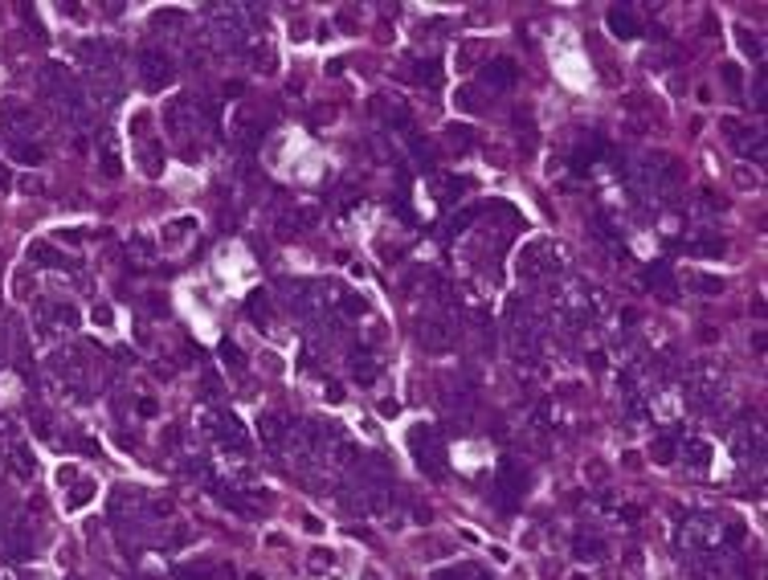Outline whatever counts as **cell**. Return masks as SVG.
Returning <instances> with one entry per match:
<instances>
[{"instance_id": "cell-19", "label": "cell", "mask_w": 768, "mask_h": 580, "mask_svg": "<svg viewBox=\"0 0 768 580\" xmlns=\"http://www.w3.org/2000/svg\"><path fill=\"white\" fill-rule=\"evenodd\" d=\"M245 311L254 319V327H270V298H266L262 290H254L249 298H245Z\"/></svg>"}, {"instance_id": "cell-41", "label": "cell", "mask_w": 768, "mask_h": 580, "mask_svg": "<svg viewBox=\"0 0 768 580\" xmlns=\"http://www.w3.org/2000/svg\"><path fill=\"white\" fill-rule=\"evenodd\" d=\"M703 205H707V209H727V200H723V196H715V193H703Z\"/></svg>"}, {"instance_id": "cell-10", "label": "cell", "mask_w": 768, "mask_h": 580, "mask_svg": "<svg viewBox=\"0 0 768 580\" xmlns=\"http://www.w3.org/2000/svg\"><path fill=\"white\" fill-rule=\"evenodd\" d=\"M605 21H609V33H613V37H622V41H633V37L642 33V25H638V17H633V8H622V4H613Z\"/></svg>"}, {"instance_id": "cell-31", "label": "cell", "mask_w": 768, "mask_h": 580, "mask_svg": "<svg viewBox=\"0 0 768 580\" xmlns=\"http://www.w3.org/2000/svg\"><path fill=\"white\" fill-rule=\"evenodd\" d=\"M450 144H454V147H462V151H466V147L474 144V131H470V127H466V123H458V127H450Z\"/></svg>"}, {"instance_id": "cell-44", "label": "cell", "mask_w": 768, "mask_h": 580, "mask_svg": "<svg viewBox=\"0 0 768 580\" xmlns=\"http://www.w3.org/2000/svg\"><path fill=\"white\" fill-rule=\"evenodd\" d=\"M327 385H331V380H327ZM327 401H331V405H339V401H343V388L331 385V388H327Z\"/></svg>"}, {"instance_id": "cell-17", "label": "cell", "mask_w": 768, "mask_h": 580, "mask_svg": "<svg viewBox=\"0 0 768 580\" xmlns=\"http://www.w3.org/2000/svg\"><path fill=\"white\" fill-rule=\"evenodd\" d=\"M597 151H605V144H601V139H589V144L576 147V151H572V172H576V176H584V172L597 164Z\"/></svg>"}, {"instance_id": "cell-3", "label": "cell", "mask_w": 768, "mask_h": 580, "mask_svg": "<svg viewBox=\"0 0 768 580\" xmlns=\"http://www.w3.org/2000/svg\"><path fill=\"white\" fill-rule=\"evenodd\" d=\"M523 495H528V474L507 458L503 466H499V483H495V507L511 515V511L519 507V499H523Z\"/></svg>"}, {"instance_id": "cell-11", "label": "cell", "mask_w": 768, "mask_h": 580, "mask_svg": "<svg viewBox=\"0 0 768 580\" xmlns=\"http://www.w3.org/2000/svg\"><path fill=\"white\" fill-rule=\"evenodd\" d=\"M572 556L597 564V560H605V539H601V535H589V532H576L572 535Z\"/></svg>"}, {"instance_id": "cell-37", "label": "cell", "mask_w": 768, "mask_h": 580, "mask_svg": "<svg viewBox=\"0 0 768 580\" xmlns=\"http://www.w3.org/2000/svg\"><path fill=\"white\" fill-rule=\"evenodd\" d=\"M147 131H151V115H144V111H139V115H131V135H139V139H144Z\"/></svg>"}, {"instance_id": "cell-35", "label": "cell", "mask_w": 768, "mask_h": 580, "mask_svg": "<svg viewBox=\"0 0 768 580\" xmlns=\"http://www.w3.org/2000/svg\"><path fill=\"white\" fill-rule=\"evenodd\" d=\"M413 151H417V164H425V168H433V147L425 144V139H417V135H413Z\"/></svg>"}, {"instance_id": "cell-12", "label": "cell", "mask_w": 768, "mask_h": 580, "mask_svg": "<svg viewBox=\"0 0 768 580\" xmlns=\"http://www.w3.org/2000/svg\"><path fill=\"white\" fill-rule=\"evenodd\" d=\"M433 580H491V572L474 560H462V564H450V568H437Z\"/></svg>"}, {"instance_id": "cell-8", "label": "cell", "mask_w": 768, "mask_h": 580, "mask_svg": "<svg viewBox=\"0 0 768 580\" xmlns=\"http://www.w3.org/2000/svg\"><path fill=\"white\" fill-rule=\"evenodd\" d=\"M29 552H33V532H29L25 519H17L4 535V560H25Z\"/></svg>"}, {"instance_id": "cell-21", "label": "cell", "mask_w": 768, "mask_h": 580, "mask_svg": "<svg viewBox=\"0 0 768 580\" xmlns=\"http://www.w3.org/2000/svg\"><path fill=\"white\" fill-rule=\"evenodd\" d=\"M41 311L53 315L57 327H78V307L74 303H41Z\"/></svg>"}, {"instance_id": "cell-7", "label": "cell", "mask_w": 768, "mask_h": 580, "mask_svg": "<svg viewBox=\"0 0 768 580\" xmlns=\"http://www.w3.org/2000/svg\"><path fill=\"white\" fill-rule=\"evenodd\" d=\"M482 82H486L491 90H511V86L519 82V66H515L511 57H491V62L482 66Z\"/></svg>"}, {"instance_id": "cell-14", "label": "cell", "mask_w": 768, "mask_h": 580, "mask_svg": "<svg viewBox=\"0 0 768 580\" xmlns=\"http://www.w3.org/2000/svg\"><path fill=\"white\" fill-rule=\"evenodd\" d=\"M290 429V417H282V413H266L262 421H258V434H262V441H270V446H278L282 437H287Z\"/></svg>"}, {"instance_id": "cell-34", "label": "cell", "mask_w": 768, "mask_h": 580, "mask_svg": "<svg viewBox=\"0 0 768 580\" xmlns=\"http://www.w3.org/2000/svg\"><path fill=\"white\" fill-rule=\"evenodd\" d=\"M691 282H695V290H703V294H720L723 290V278H707V274H695Z\"/></svg>"}, {"instance_id": "cell-15", "label": "cell", "mask_w": 768, "mask_h": 580, "mask_svg": "<svg viewBox=\"0 0 768 580\" xmlns=\"http://www.w3.org/2000/svg\"><path fill=\"white\" fill-rule=\"evenodd\" d=\"M95 495H98V483H95V478H78L74 486H66V511L86 507V503H90Z\"/></svg>"}, {"instance_id": "cell-32", "label": "cell", "mask_w": 768, "mask_h": 580, "mask_svg": "<svg viewBox=\"0 0 768 580\" xmlns=\"http://www.w3.org/2000/svg\"><path fill=\"white\" fill-rule=\"evenodd\" d=\"M221 360L229 364V368H245V356H241V347H238V343H229V339L221 343Z\"/></svg>"}, {"instance_id": "cell-45", "label": "cell", "mask_w": 768, "mask_h": 580, "mask_svg": "<svg viewBox=\"0 0 768 580\" xmlns=\"http://www.w3.org/2000/svg\"><path fill=\"white\" fill-rule=\"evenodd\" d=\"M8 184H13V176H8V168L0 164V193H8Z\"/></svg>"}, {"instance_id": "cell-23", "label": "cell", "mask_w": 768, "mask_h": 580, "mask_svg": "<svg viewBox=\"0 0 768 580\" xmlns=\"http://www.w3.org/2000/svg\"><path fill=\"white\" fill-rule=\"evenodd\" d=\"M650 458L658 462V466H671L674 462V434H662L654 446H650Z\"/></svg>"}, {"instance_id": "cell-49", "label": "cell", "mask_w": 768, "mask_h": 580, "mask_svg": "<svg viewBox=\"0 0 768 580\" xmlns=\"http://www.w3.org/2000/svg\"><path fill=\"white\" fill-rule=\"evenodd\" d=\"M74 580H82V576H74Z\"/></svg>"}, {"instance_id": "cell-1", "label": "cell", "mask_w": 768, "mask_h": 580, "mask_svg": "<svg viewBox=\"0 0 768 580\" xmlns=\"http://www.w3.org/2000/svg\"><path fill=\"white\" fill-rule=\"evenodd\" d=\"M409 450H413V462L425 478H446L450 454H446V441L437 434V425H413L409 429Z\"/></svg>"}, {"instance_id": "cell-33", "label": "cell", "mask_w": 768, "mask_h": 580, "mask_svg": "<svg viewBox=\"0 0 768 580\" xmlns=\"http://www.w3.org/2000/svg\"><path fill=\"white\" fill-rule=\"evenodd\" d=\"M720 74H723V82L732 86V95L744 90V74H740V66H720Z\"/></svg>"}, {"instance_id": "cell-13", "label": "cell", "mask_w": 768, "mask_h": 580, "mask_svg": "<svg viewBox=\"0 0 768 580\" xmlns=\"http://www.w3.org/2000/svg\"><path fill=\"white\" fill-rule=\"evenodd\" d=\"M213 429H217V437H221L225 446H233V450H245V429H241V421L233 417V413L217 417V421H213Z\"/></svg>"}, {"instance_id": "cell-22", "label": "cell", "mask_w": 768, "mask_h": 580, "mask_svg": "<svg viewBox=\"0 0 768 580\" xmlns=\"http://www.w3.org/2000/svg\"><path fill=\"white\" fill-rule=\"evenodd\" d=\"M352 376H356V380H360L364 388H368V385H376V360H372L368 352L352 356Z\"/></svg>"}, {"instance_id": "cell-2", "label": "cell", "mask_w": 768, "mask_h": 580, "mask_svg": "<svg viewBox=\"0 0 768 580\" xmlns=\"http://www.w3.org/2000/svg\"><path fill=\"white\" fill-rule=\"evenodd\" d=\"M135 70H139V82H144L151 95H160L164 86H172V78H176V66H172V57L164 49H139Z\"/></svg>"}, {"instance_id": "cell-24", "label": "cell", "mask_w": 768, "mask_h": 580, "mask_svg": "<svg viewBox=\"0 0 768 580\" xmlns=\"http://www.w3.org/2000/svg\"><path fill=\"white\" fill-rule=\"evenodd\" d=\"M192 229H196V221L192 217H176L168 225V229H164V245H176V242H184V237H188Z\"/></svg>"}, {"instance_id": "cell-5", "label": "cell", "mask_w": 768, "mask_h": 580, "mask_svg": "<svg viewBox=\"0 0 768 580\" xmlns=\"http://www.w3.org/2000/svg\"><path fill=\"white\" fill-rule=\"evenodd\" d=\"M417 339L425 343V352H433V356H446V352L454 347V327H450L446 319H425V323L417 327Z\"/></svg>"}, {"instance_id": "cell-46", "label": "cell", "mask_w": 768, "mask_h": 580, "mask_svg": "<svg viewBox=\"0 0 768 580\" xmlns=\"http://www.w3.org/2000/svg\"><path fill=\"white\" fill-rule=\"evenodd\" d=\"M139 413H144V417H156V401H147V396H144V401H139Z\"/></svg>"}, {"instance_id": "cell-47", "label": "cell", "mask_w": 768, "mask_h": 580, "mask_svg": "<svg viewBox=\"0 0 768 580\" xmlns=\"http://www.w3.org/2000/svg\"><path fill=\"white\" fill-rule=\"evenodd\" d=\"M364 580H376V576H372V572H368V576H364Z\"/></svg>"}, {"instance_id": "cell-29", "label": "cell", "mask_w": 768, "mask_h": 580, "mask_svg": "<svg viewBox=\"0 0 768 580\" xmlns=\"http://www.w3.org/2000/svg\"><path fill=\"white\" fill-rule=\"evenodd\" d=\"M736 41H740V46H744V53H752V57H760V53H764V46H760V37H756V33H748L744 25L736 29Z\"/></svg>"}, {"instance_id": "cell-9", "label": "cell", "mask_w": 768, "mask_h": 580, "mask_svg": "<svg viewBox=\"0 0 768 580\" xmlns=\"http://www.w3.org/2000/svg\"><path fill=\"white\" fill-rule=\"evenodd\" d=\"M172 576L176 580H233V568H225V564H176Z\"/></svg>"}, {"instance_id": "cell-36", "label": "cell", "mask_w": 768, "mask_h": 580, "mask_svg": "<svg viewBox=\"0 0 768 580\" xmlns=\"http://www.w3.org/2000/svg\"><path fill=\"white\" fill-rule=\"evenodd\" d=\"M95 323L98 327H111V323H115V311H111V303H95Z\"/></svg>"}, {"instance_id": "cell-20", "label": "cell", "mask_w": 768, "mask_h": 580, "mask_svg": "<svg viewBox=\"0 0 768 580\" xmlns=\"http://www.w3.org/2000/svg\"><path fill=\"white\" fill-rule=\"evenodd\" d=\"M683 450H687L683 458H687L691 470H707V466H711V446H707V441H687Z\"/></svg>"}, {"instance_id": "cell-48", "label": "cell", "mask_w": 768, "mask_h": 580, "mask_svg": "<svg viewBox=\"0 0 768 580\" xmlns=\"http://www.w3.org/2000/svg\"><path fill=\"white\" fill-rule=\"evenodd\" d=\"M572 580H589V576H572Z\"/></svg>"}, {"instance_id": "cell-6", "label": "cell", "mask_w": 768, "mask_h": 580, "mask_svg": "<svg viewBox=\"0 0 768 580\" xmlns=\"http://www.w3.org/2000/svg\"><path fill=\"white\" fill-rule=\"evenodd\" d=\"M29 262L33 266H49V270H78V258H70V254H62L57 245H49V242H29Z\"/></svg>"}, {"instance_id": "cell-16", "label": "cell", "mask_w": 768, "mask_h": 580, "mask_svg": "<svg viewBox=\"0 0 768 580\" xmlns=\"http://www.w3.org/2000/svg\"><path fill=\"white\" fill-rule=\"evenodd\" d=\"M417 86H437L441 82V62L437 57H417V66H413V74H409Z\"/></svg>"}, {"instance_id": "cell-43", "label": "cell", "mask_w": 768, "mask_h": 580, "mask_svg": "<svg viewBox=\"0 0 768 580\" xmlns=\"http://www.w3.org/2000/svg\"><path fill=\"white\" fill-rule=\"evenodd\" d=\"M380 413H384V417H397V413H401V405H397V401H380Z\"/></svg>"}, {"instance_id": "cell-28", "label": "cell", "mask_w": 768, "mask_h": 580, "mask_svg": "<svg viewBox=\"0 0 768 580\" xmlns=\"http://www.w3.org/2000/svg\"><path fill=\"white\" fill-rule=\"evenodd\" d=\"M646 278H650V282H654L658 290H662L666 298H674V278H671V270H666V266H650Z\"/></svg>"}, {"instance_id": "cell-39", "label": "cell", "mask_w": 768, "mask_h": 580, "mask_svg": "<svg viewBox=\"0 0 768 580\" xmlns=\"http://www.w3.org/2000/svg\"><path fill=\"white\" fill-rule=\"evenodd\" d=\"M74 483H78V466H62V470H57V486L66 490V486H74Z\"/></svg>"}, {"instance_id": "cell-18", "label": "cell", "mask_w": 768, "mask_h": 580, "mask_svg": "<svg viewBox=\"0 0 768 580\" xmlns=\"http://www.w3.org/2000/svg\"><path fill=\"white\" fill-rule=\"evenodd\" d=\"M8 466H13V474H21V478H33V470H37V462H33V450H29V446H13V450H8Z\"/></svg>"}, {"instance_id": "cell-40", "label": "cell", "mask_w": 768, "mask_h": 580, "mask_svg": "<svg viewBox=\"0 0 768 580\" xmlns=\"http://www.w3.org/2000/svg\"><path fill=\"white\" fill-rule=\"evenodd\" d=\"M343 311H348V315H364L368 307H364V298H360V294H348V298H343Z\"/></svg>"}, {"instance_id": "cell-38", "label": "cell", "mask_w": 768, "mask_h": 580, "mask_svg": "<svg viewBox=\"0 0 768 580\" xmlns=\"http://www.w3.org/2000/svg\"><path fill=\"white\" fill-rule=\"evenodd\" d=\"M331 564H336V556H331V552H323V548H319V552H311V568H315V572H323V568H331Z\"/></svg>"}, {"instance_id": "cell-42", "label": "cell", "mask_w": 768, "mask_h": 580, "mask_svg": "<svg viewBox=\"0 0 768 580\" xmlns=\"http://www.w3.org/2000/svg\"><path fill=\"white\" fill-rule=\"evenodd\" d=\"M21 188H25V193H33V196H37V193H41V188H46V184H41V180H37V176H25V184H21Z\"/></svg>"}, {"instance_id": "cell-25", "label": "cell", "mask_w": 768, "mask_h": 580, "mask_svg": "<svg viewBox=\"0 0 768 580\" xmlns=\"http://www.w3.org/2000/svg\"><path fill=\"white\" fill-rule=\"evenodd\" d=\"M691 249H695L699 258H723V237H691Z\"/></svg>"}, {"instance_id": "cell-30", "label": "cell", "mask_w": 768, "mask_h": 580, "mask_svg": "<svg viewBox=\"0 0 768 580\" xmlns=\"http://www.w3.org/2000/svg\"><path fill=\"white\" fill-rule=\"evenodd\" d=\"M102 172H107V176H119L123 172V160H119V151H115V144L102 147Z\"/></svg>"}, {"instance_id": "cell-26", "label": "cell", "mask_w": 768, "mask_h": 580, "mask_svg": "<svg viewBox=\"0 0 768 580\" xmlns=\"http://www.w3.org/2000/svg\"><path fill=\"white\" fill-rule=\"evenodd\" d=\"M8 151H13L21 164H41V147L29 144V139H13V144H8Z\"/></svg>"}, {"instance_id": "cell-27", "label": "cell", "mask_w": 768, "mask_h": 580, "mask_svg": "<svg viewBox=\"0 0 768 580\" xmlns=\"http://www.w3.org/2000/svg\"><path fill=\"white\" fill-rule=\"evenodd\" d=\"M454 106L462 111V115H479V111H482V98L474 95V90H466V86H462V90H454Z\"/></svg>"}, {"instance_id": "cell-4", "label": "cell", "mask_w": 768, "mask_h": 580, "mask_svg": "<svg viewBox=\"0 0 768 580\" xmlns=\"http://www.w3.org/2000/svg\"><path fill=\"white\" fill-rule=\"evenodd\" d=\"M723 135H727L732 144L740 147L748 160L764 164V135H760V131H752V127H740V119H723Z\"/></svg>"}]
</instances>
